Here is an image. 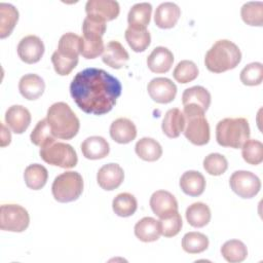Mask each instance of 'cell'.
I'll return each mask as SVG.
<instances>
[{
	"mask_svg": "<svg viewBox=\"0 0 263 263\" xmlns=\"http://www.w3.org/2000/svg\"><path fill=\"white\" fill-rule=\"evenodd\" d=\"M150 208L159 219H164L178 212V201L171 192L157 190L150 197Z\"/></svg>",
	"mask_w": 263,
	"mask_h": 263,
	"instance_id": "obj_12",
	"label": "cell"
},
{
	"mask_svg": "<svg viewBox=\"0 0 263 263\" xmlns=\"http://www.w3.org/2000/svg\"><path fill=\"white\" fill-rule=\"evenodd\" d=\"M124 180V172L117 163H107L103 165L98 174L97 181L99 186L104 190H114L118 188Z\"/></svg>",
	"mask_w": 263,
	"mask_h": 263,
	"instance_id": "obj_14",
	"label": "cell"
},
{
	"mask_svg": "<svg viewBox=\"0 0 263 263\" xmlns=\"http://www.w3.org/2000/svg\"><path fill=\"white\" fill-rule=\"evenodd\" d=\"M240 61V49L228 39L216 41L204 57L205 67L213 73H222L234 69Z\"/></svg>",
	"mask_w": 263,
	"mask_h": 263,
	"instance_id": "obj_3",
	"label": "cell"
},
{
	"mask_svg": "<svg viewBox=\"0 0 263 263\" xmlns=\"http://www.w3.org/2000/svg\"><path fill=\"white\" fill-rule=\"evenodd\" d=\"M185 138L194 145L202 146L210 141V124L204 116V111L197 107L184 106Z\"/></svg>",
	"mask_w": 263,
	"mask_h": 263,
	"instance_id": "obj_5",
	"label": "cell"
},
{
	"mask_svg": "<svg viewBox=\"0 0 263 263\" xmlns=\"http://www.w3.org/2000/svg\"><path fill=\"white\" fill-rule=\"evenodd\" d=\"M121 90L117 78L103 69L92 67L78 72L70 84L71 97L79 109L93 115L110 112Z\"/></svg>",
	"mask_w": 263,
	"mask_h": 263,
	"instance_id": "obj_1",
	"label": "cell"
},
{
	"mask_svg": "<svg viewBox=\"0 0 263 263\" xmlns=\"http://www.w3.org/2000/svg\"><path fill=\"white\" fill-rule=\"evenodd\" d=\"M180 187L189 196H199L205 189V179L197 171H187L180 178Z\"/></svg>",
	"mask_w": 263,
	"mask_h": 263,
	"instance_id": "obj_26",
	"label": "cell"
},
{
	"mask_svg": "<svg viewBox=\"0 0 263 263\" xmlns=\"http://www.w3.org/2000/svg\"><path fill=\"white\" fill-rule=\"evenodd\" d=\"M48 172L45 166L39 163L28 165L24 172L25 183L32 190H39L44 187L47 182Z\"/></svg>",
	"mask_w": 263,
	"mask_h": 263,
	"instance_id": "obj_32",
	"label": "cell"
},
{
	"mask_svg": "<svg viewBox=\"0 0 263 263\" xmlns=\"http://www.w3.org/2000/svg\"><path fill=\"white\" fill-rule=\"evenodd\" d=\"M159 224L161 228V234L165 237H173L181 231L183 222L181 215L179 212H177L167 218L160 219Z\"/></svg>",
	"mask_w": 263,
	"mask_h": 263,
	"instance_id": "obj_43",
	"label": "cell"
},
{
	"mask_svg": "<svg viewBox=\"0 0 263 263\" xmlns=\"http://www.w3.org/2000/svg\"><path fill=\"white\" fill-rule=\"evenodd\" d=\"M110 137L119 144L130 143L137 137V127L128 118H117L110 125Z\"/></svg>",
	"mask_w": 263,
	"mask_h": 263,
	"instance_id": "obj_18",
	"label": "cell"
},
{
	"mask_svg": "<svg viewBox=\"0 0 263 263\" xmlns=\"http://www.w3.org/2000/svg\"><path fill=\"white\" fill-rule=\"evenodd\" d=\"M112 209L114 213L119 217H129L137 211L138 201L133 194L128 192H122L114 197L112 201Z\"/></svg>",
	"mask_w": 263,
	"mask_h": 263,
	"instance_id": "obj_34",
	"label": "cell"
},
{
	"mask_svg": "<svg viewBox=\"0 0 263 263\" xmlns=\"http://www.w3.org/2000/svg\"><path fill=\"white\" fill-rule=\"evenodd\" d=\"M184 127L185 116L183 112H181V110L178 108L167 110L161 123L163 134L171 139H175L178 138L181 133H183Z\"/></svg>",
	"mask_w": 263,
	"mask_h": 263,
	"instance_id": "obj_24",
	"label": "cell"
},
{
	"mask_svg": "<svg viewBox=\"0 0 263 263\" xmlns=\"http://www.w3.org/2000/svg\"><path fill=\"white\" fill-rule=\"evenodd\" d=\"M203 168L212 176H220L224 174L228 167L226 157L220 153H210L203 159Z\"/></svg>",
	"mask_w": 263,
	"mask_h": 263,
	"instance_id": "obj_42",
	"label": "cell"
},
{
	"mask_svg": "<svg viewBox=\"0 0 263 263\" xmlns=\"http://www.w3.org/2000/svg\"><path fill=\"white\" fill-rule=\"evenodd\" d=\"M229 185L234 193L241 198H252L261 189L260 179L252 172L236 171L229 179Z\"/></svg>",
	"mask_w": 263,
	"mask_h": 263,
	"instance_id": "obj_9",
	"label": "cell"
},
{
	"mask_svg": "<svg viewBox=\"0 0 263 263\" xmlns=\"http://www.w3.org/2000/svg\"><path fill=\"white\" fill-rule=\"evenodd\" d=\"M240 15L247 25L261 27L263 25V3L261 1L246 2L240 8Z\"/></svg>",
	"mask_w": 263,
	"mask_h": 263,
	"instance_id": "obj_37",
	"label": "cell"
},
{
	"mask_svg": "<svg viewBox=\"0 0 263 263\" xmlns=\"http://www.w3.org/2000/svg\"><path fill=\"white\" fill-rule=\"evenodd\" d=\"M80 40L81 37L72 32L65 33L59 40L58 49L54 51L57 55L70 62L78 63L80 54Z\"/></svg>",
	"mask_w": 263,
	"mask_h": 263,
	"instance_id": "obj_17",
	"label": "cell"
},
{
	"mask_svg": "<svg viewBox=\"0 0 263 263\" xmlns=\"http://www.w3.org/2000/svg\"><path fill=\"white\" fill-rule=\"evenodd\" d=\"M181 15L180 7L174 2L160 3L154 13V22L158 28H173Z\"/></svg>",
	"mask_w": 263,
	"mask_h": 263,
	"instance_id": "obj_19",
	"label": "cell"
},
{
	"mask_svg": "<svg viewBox=\"0 0 263 263\" xmlns=\"http://www.w3.org/2000/svg\"><path fill=\"white\" fill-rule=\"evenodd\" d=\"M5 122L14 134H23L31 123V113L22 105H12L5 112Z\"/></svg>",
	"mask_w": 263,
	"mask_h": 263,
	"instance_id": "obj_15",
	"label": "cell"
},
{
	"mask_svg": "<svg viewBox=\"0 0 263 263\" xmlns=\"http://www.w3.org/2000/svg\"><path fill=\"white\" fill-rule=\"evenodd\" d=\"M83 191V179L77 172H65L57 176L51 185L53 198L59 202L76 200Z\"/></svg>",
	"mask_w": 263,
	"mask_h": 263,
	"instance_id": "obj_6",
	"label": "cell"
},
{
	"mask_svg": "<svg viewBox=\"0 0 263 263\" xmlns=\"http://www.w3.org/2000/svg\"><path fill=\"white\" fill-rule=\"evenodd\" d=\"M129 59V54L123 45L117 40L109 41L103 51V62L112 69L123 68Z\"/></svg>",
	"mask_w": 263,
	"mask_h": 263,
	"instance_id": "obj_16",
	"label": "cell"
},
{
	"mask_svg": "<svg viewBox=\"0 0 263 263\" xmlns=\"http://www.w3.org/2000/svg\"><path fill=\"white\" fill-rule=\"evenodd\" d=\"M221 254L227 262L239 263L247 258L248 249L241 240L230 239L221 247Z\"/></svg>",
	"mask_w": 263,
	"mask_h": 263,
	"instance_id": "obj_35",
	"label": "cell"
},
{
	"mask_svg": "<svg viewBox=\"0 0 263 263\" xmlns=\"http://www.w3.org/2000/svg\"><path fill=\"white\" fill-rule=\"evenodd\" d=\"M85 12L86 15L108 22L118 16L120 6L114 0H88L85 4Z\"/></svg>",
	"mask_w": 263,
	"mask_h": 263,
	"instance_id": "obj_13",
	"label": "cell"
},
{
	"mask_svg": "<svg viewBox=\"0 0 263 263\" xmlns=\"http://www.w3.org/2000/svg\"><path fill=\"white\" fill-rule=\"evenodd\" d=\"M239 78L245 85L255 86L261 84L263 80V65L259 62H253L248 64L240 71Z\"/></svg>",
	"mask_w": 263,
	"mask_h": 263,
	"instance_id": "obj_41",
	"label": "cell"
},
{
	"mask_svg": "<svg viewBox=\"0 0 263 263\" xmlns=\"http://www.w3.org/2000/svg\"><path fill=\"white\" fill-rule=\"evenodd\" d=\"M43 41L36 35H28L23 37L17 44L18 58L27 63L34 64L41 60L44 53Z\"/></svg>",
	"mask_w": 263,
	"mask_h": 263,
	"instance_id": "obj_11",
	"label": "cell"
},
{
	"mask_svg": "<svg viewBox=\"0 0 263 263\" xmlns=\"http://www.w3.org/2000/svg\"><path fill=\"white\" fill-rule=\"evenodd\" d=\"M135 235L138 239L144 242H152L159 238L161 228L159 220L152 217H144L135 225Z\"/></svg>",
	"mask_w": 263,
	"mask_h": 263,
	"instance_id": "obj_23",
	"label": "cell"
},
{
	"mask_svg": "<svg viewBox=\"0 0 263 263\" xmlns=\"http://www.w3.org/2000/svg\"><path fill=\"white\" fill-rule=\"evenodd\" d=\"M46 119L54 138L71 140L79 132L80 121L78 117L64 102L52 104L47 110Z\"/></svg>",
	"mask_w": 263,
	"mask_h": 263,
	"instance_id": "obj_2",
	"label": "cell"
},
{
	"mask_svg": "<svg viewBox=\"0 0 263 263\" xmlns=\"http://www.w3.org/2000/svg\"><path fill=\"white\" fill-rule=\"evenodd\" d=\"M40 157L50 165L63 168H72L78 162L75 149L67 143L51 142L40 148Z\"/></svg>",
	"mask_w": 263,
	"mask_h": 263,
	"instance_id": "obj_7",
	"label": "cell"
},
{
	"mask_svg": "<svg viewBox=\"0 0 263 263\" xmlns=\"http://www.w3.org/2000/svg\"><path fill=\"white\" fill-rule=\"evenodd\" d=\"M185 215L187 222L195 228L204 227L211 221V210L209 205L199 201L190 204Z\"/></svg>",
	"mask_w": 263,
	"mask_h": 263,
	"instance_id": "obj_30",
	"label": "cell"
},
{
	"mask_svg": "<svg viewBox=\"0 0 263 263\" xmlns=\"http://www.w3.org/2000/svg\"><path fill=\"white\" fill-rule=\"evenodd\" d=\"M182 104L183 106L200 108L205 112L211 105V93L200 85L186 88L182 95Z\"/></svg>",
	"mask_w": 263,
	"mask_h": 263,
	"instance_id": "obj_25",
	"label": "cell"
},
{
	"mask_svg": "<svg viewBox=\"0 0 263 263\" xmlns=\"http://www.w3.org/2000/svg\"><path fill=\"white\" fill-rule=\"evenodd\" d=\"M209 247V238L201 232H187L182 238V248L188 254H199Z\"/></svg>",
	"mask_w": 263,
	"mask_h": 263,
	"instance_id": "obj_36",
	"label": "cell"
},
{
	"mask_svg": "<svg viewBox=\"0 0 263 263\" xmlns=\"http://www.w3.org/2000/svg\"><path fill=\"white\" fill-rule=\"evenodd\" d=\"M125 40L129 47L136 52L144 51L151 42V36L147 29L127 27L124 33Z\"/></svg>",
	"mask_w": 263,
	"mask_h": 263,
	"instance_id": "obj_33",
	"label": "cell"
},
{
	"mask_svg": "<svg viewBox=\"0 0 263 263\" xmlns=\"http://www.w3.org/2000/svg\"><path fill=\"white\" fill-rule=\"evenodd\" d=\"M152 13V5L148 2H140L134 4L127 14V23L129 27L147 29Z\"/></svg>",
	"mask_w": 263,
	"mask_h": 263,
	"instance_id": "obj_28",
	"label": "cell"
},
{
	"mask_svg": "<svg viewBox=\"0 0 263 263\" xmlns=\"http://www.w3.org/2000/svg\"><path fill=\"white\" fill-rule=\"evenodd\" d=\"M243 160L252 165H257L263 160V144L258 140H248L241 147Z\"/></svg>",
	"mask_w": 263,
	"mask_h": 263,
	"instance_id": "obj_40",
	"label": "cell"
},
{
	"mask_svg": "<svg viewBox=\"0 0 263 263\" xmlns=\"http://www.w3.org/2000/svg\"><path fill=\"white\" fill-rule=\"evenodd\" d=\"M18 21V11L10 3H0V38H6Z\"/></svg>",
	"mask_w": 263,
	"mask_h": 263,
	"instance_id": "obj_31",
	"label": "cell"
},
{
	"mask_svg": "<svg viewBox=\"0 0 263 263\" xmlns=\"http://www.w3.org/2000/svg\"><path fill=\"white\" fill-rule=\"evenodd\" d=\"M173 76L179 83H188L193 81L198 76V68L194 62L183 60L175 67Z\"/></svg>",
	"mask_w": 263,
	"mask_h": 263,
	"instance_id": "obj_38",
	"label": "cell"
},
{
	"mask_svg": "<svg viewBox=\"0 0 263 263\" xmlns=\"http://www.w3.org/2000/svg\"><path fill=\"white\" fill-rule=\"evenodd\" d=\"M45 89L44 80L37 74H26L21 77L18 82V90L21 95L30 101L37 100L42 96Z\"/></svg>",
	"mask_w": 263,
	"mask_h": 263,
	"instance_id": "obj_21",
	"label": "cell"
},
{
	"mask_svg": "<svg viewBox=\"0 0 263 263\" xmlns=\"http://www.w3.org/2000/svg\"><path fill=\"white\" fill-rule=\"evenodd\" d=\"M11 141V135L10 132L6 128V126L1 123V147H5L9 145Z\"/></svg>",
	"mask_w": 263,
	"mask_h": 263,
	"instance_id": "obj_44",
	"label": "cell"
},
{
	"mask_svg": "<svg viewBox=\"0 0 263 263\" xmlns=\"http://www.w3.org/2000/svg\"><path fill=\"white\" fill-rule=\"evenodd\" d=\"M83 35L80 40V54L87 59H96L104 51L103 35L93 32H82Z\"/></svg>",
	"mask_w": 263,
	"mask_h": 263,
	"instance_id": "obj_27",
	"label": "cell"
},
{
	"mask_svg": "<svg viewBox=\"0 0 263 263\" xmlns=\"http://www.w3.org/2000/svg\"><path fill=\"white\" fill-rule=\"evenodd\" d=\"M137 155L145 161H156L162 155V148L160 144L152 138H142L135 146Z\"/></svg>",
	"mask_w": 263,
	"mask_h": 263,
	"instance_id": "obj_29",
	"label": "cell"
},
{
	"mask_svg": "<svg viewBox=\"0 0 263 263\" xmlns=\"http://www.w3.org/2000/svg\"><path fill=\"white\" fill-rule=\"evenodd\" d=\"M249 122L243 117L224 118L217 123L216 140L222 147L239 149L250 139Z\"/></svg>",
	"mask_w": 263,
	"mask_h": 263,
	"instance_id": "obj_4",
	"label": "cell"
},
{
	"mask_svg": "<svg viewBox=\"0 0 263 263\" xmlns=\"http://www.w3.org/2000/svg\"><path fill=\"white\" fill-rule=\"evenodd\" d=\"M81 152L87 159H102L109 154L110 146L103 137L91 136L81 143Z\"/></svg>",
	"mask_w": 263,
	"mask_h": 263,
	"instance_id": "obj_22",
	"label": "cell"
},
{
	"mask_svg": "<svg viewBox=\"0 0 263 263\" xmlns=\"http://www.w3.org/2000/svg\"><path fill=\"white\" fill-rule=\"evenodd\" d=\"M30 139L34 145L39 146L40 148L55 141V138L51 133L46 118L41 119L37 122L36 126L30 135Z\"/></svg>",
	"mask_w": 263,
	"mask_h": 263,
	"instance_id": "obj_39",
	"label": "cell"
},
{
	"mask_svg": "<svg viewBox=\"0 0 263 263\" xmlns=\"http://www.w3.org/2000/svg\"><path fill=\"white\" fill-rule=\"evenodd\" d=\"M150 98L159 104H167L174 101L177 95L176 84L166 77L153 78L147 85Z\"/></svg>",
	"mask_w": 263,
	"mask_h": 263,
	"instance_id": "obj_10",
	"label": "cell"
},
{
	"mask_svg": "<svg viewBox=\"0 0 263 263\" xmlns=\"http://www.w3.org/2000/svg\"><path fill=\"white\" fill-rule=\"evenodd\" d=\"M30 224L28 211L20 204H2L0 209V228L4 231L23 232Z\"/></svg>",
	"mask_w": 263,
	"mask_h": 263,
	"instance_id": "obj_8",
	"label": "cell"
},
{
	"mask_svg": "<svg viewBox=\"0 0 263 263\" xmlns=\"http://www.w3.org/2000/svg\"><path fill=\"white\" fill-rule=\"evenodd\" d=\"M173 63L174 54L164 46L155 47L147 58V66L154 73H166Z\"/></svg>",
	"mask_w": 263,
	"mask_h": 263,
	"instance_id": "obj_20",
	"label": "cell"
}]
</instances>
